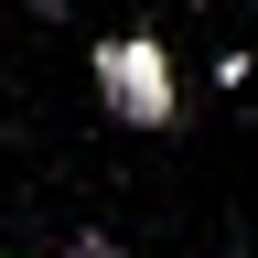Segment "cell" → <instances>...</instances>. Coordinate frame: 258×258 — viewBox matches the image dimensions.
Listing matches in <instances>:
<instances>
[{"instance_id":"obj_1","label":"cell","mask_w":258,"mask_h":258,"mask_svg":"<svg viewBox=\"0 0 258 258\" xmlns=\"http://www.w3.org/2000/svg\"><path fill=\"white\" fill-rule=\"evenodd\" d=\"M86 76H97V97H108L118 129H183V86H172V43H161V32L86 43Z\"/></svg>"},{"instance_id":"obj_3","label":"cell","mask_w":258,"mask_h":258,"mask_svg":"<svg viewBox=\"0 0 258 258\" xmlns=\"http://www.w3.org/2000/svg\"><path fill=\"white\" fill-rule=\"evenodd\" d=\"M0 258H11V247H0Z\"/></svg>"},{"instance_id":"obj_2","label":"cell","mask_w":258,"mask_h":258,"mask_svg":"<svg viewBox=\"0 0 258 258\" xmlns=\"http://www.w3.org/2000/svg\"><path fill=\"white\" fill-rule=\"evenodd\" d=\"M64 258H118V247H108V237H86V247H64Z\"/></svg>"}]
</instances>
